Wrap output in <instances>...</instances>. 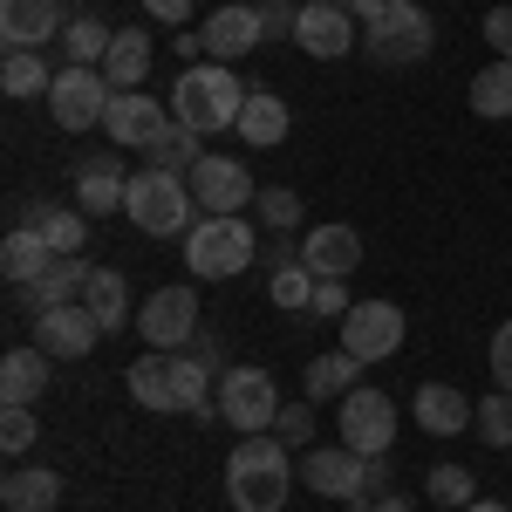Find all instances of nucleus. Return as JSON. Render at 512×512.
Returning a JSON list of instances; mask_svg holds the SVG:
<instances>
[{
	"mask_svg": "<svg viewBox=\"0 0 512 512\" xmlns=\"http://www.w3.org/2000/svg\"><path fill=\"white\" fill-rule=\"evenodd\" d=\"M424 492H431L437 506H472L478 492H472V472L465 465H437L431 478H424Z\"/></svg>",
	"mask_w": 512,
	"mask_h": 512,
	"instance_id": "e433bc0d",
	"label": "nucleus"
},
{
	"mask_svg": "<svg viewBox=\"0 0 512 512\" xmlns=\"http://www.w3.org/2000/svg\"><path fill=\"white\" fill-rule=\"evenodd\" d=\"M458 512H512V506H499V499H472V506H458Z\"/></svg>",
	"mask_w": 512,
	"mask_h": 512,
	"instance_id": "8fccbe9b",
	"label": "nucleus"
},
{
	"mask_svg": "<svg viewBox=\"0 0 512 512\" xmlns=\"http://www.w3.org/2000/svg\"><path fill=\"white\" fill-rule=\"evenodd\" d=\"M417 424H424L431 437L472 431V396L451 390V383H424V390H417Z\"/></svg>",
	"mask_w": 512,
	"mask_h": 512,
	"instance_id": "412c9836",
	"label": "nucleus"
},
{
	"mask_svg": "<svg viewBox=\"0 0 512 512\" xmlns=\"http://www.w3.org/2000/svg\"><path fill=\"white\" fill-rule=\"evenodd\" d=\"M349 308H355V301H349V280H315V308H308L315 321H342Z\"/></svg>",
	"mask_w": 512,
	"mask_h": 512,
	"instance_id": "a19ab883",
	"label": "nucleus"
},
{
	"mask_svg": "<svg viewBox=\"0 0 512 512\" xmlns=\"http://www.w3.org/2000/svg\"><path fill=\"white\" fill-rule=\"evenodd\" d=\"M55 499H62V478L48 465H14L0 478V506L7 512H55Z\"/></svg>",
	"mask_w": 512,
	"mask_h": 512,
	"instance_id": "4be33fe9",
	"label": "nucleus"
},
{
	"mask_svg": "<svg viewBox=\"0 0 512 512\" xmlns=\"http://www.w3.org/2000/svg\"><path fill=\"white\" fill-rule=\"evenodd\" d=\"M294 478L301 472H294V458H287V444L274 431L239 437L233 458H226V499H233V512H280Z\"/></svg>",
	"mask_w": 512,
	"mask_h": 512,
	"instance_id": "f257e3e1",
	"label": "nucleus"
},
{
	"mask_svg": "<svg viewBox=\"0 0 512 512\" xmlns=\"http://www.w3.org/2000/svg\"><path fill=\"white\" fill-rule=\"evenodd\" d=\"M123 192H130V178H123V164L117 158H89L76 171V205L82 212H123Z\"/></svg>",
	"mask_w": 512,
	"mask_h": 512,
	"instance_id": "5701e85b",
	"label": "nucleus"
},
{
	"mask_svg": "<svg viewBox=\"0 0 512 512\" xmlns=\"http://www.w3.org/2000/svg\"><path fill=\"white\" fill-rule=\"evenodd\" d=\"M48 390V349H7L0 355V403H35Z\"/></svg>",
	"mask_w": 512,
	"mask_h": 512,
	"instance_id": "393cba45",
	"label": "nucleus"
},
{
	"mask_svg": "<svg viewBox=\"0 0 512 512\" xmlns=\"http://www.w3.org/2000/svg\"><path fill=\"white\" fill-rule=\"evenodd\" d=\"M185 185H192V198L205 212H246V205H253V171L239 158H212V151H205Z\"/></svg>",
	"mask_w": 512,
	"mask_h": 512,
	"instance_id": "4468645a",
	"label": "nucleus"
},
{
	"mask_svg": "<svg viewBox=\"0 0 512 512\" xmlns=\"http://www.w3.org/2000/svg\"><path fill=\"white\" fill-rule=\"evenodd\" d=\"M110 96H117V82L103 76V69H55L48 117L62 123V130H89V123L110 117Z\"/></svg>",
	"mask_w": 512,
	"mask_h": 512,
	"instance_id": "6e6552de",
	"label": "nucleus"
},
{
	"mask_svg": "<svg viewBox=\"0 0 512 512\" xmlns=\"http://www.w3.org/2000/svg\"><path fill=\"white\" fill-rule=\"evenodd\" d=\"M137 335H144L158 355L185 349V342L198 335V294L192 287H158V294L137 308Z\"/></svg>",
	"mask_w": 512,
	"mask_h": 512,
	"instance_id": "9d476101",
	"label": "nucleus"
},
{
	"mask_svg": "<svg viewBox=\"0 0 512 512\" xmlns=\"http://www.w3.org/2000/svg\"><path fill=\"white\" fill-rule=\"evenodd\" d=\"M294 260H301V239H274L267 246V267H294Z\"/></svg>",
	"mask_w": 512,
	"mask_h": 512,
	"instance_id": "de8ad7c7",
	"label": "nucleus"
},
{
	"mask_svg": "<svg viewBox=\"0 0 512 512\" xmlns=\"http://www.w3.org/2000/svg\"><path fill=\"white\" fill-rule=\"evenodd\" d=\"M260 41H267L260 7H219V14L205 21V55H212V62H239V55H253Z\"/></svg>",
	"mask_w": 512,
	"mask_h": 512,
	"instance_id": "a211bd4d",
	"label": "nucleus"
},
{
	"mask_svg": "<svg viewBox=\"0 0 512 512\" xmlns=\"http://www.w3.org/2000/svg\"><path fill=\"white\" fill-rule=\"evenodd\" d=\"M103 76L117 89H144V76H151V35L144 28H117L110 55H103Z\"/></svg>",
	"mask_w": 512,
	"mask_h": 512,
	"instance_id": "bb28decb",
	"label": "nucleus"
},
{
	"mask_svg": "<svg viewBox=\"0 0 512 512\" xmlns=\"http://www.w3.org/2000/svg\"><path fill=\"white\" fill-rule=\"evenodd\" d=\"M355 369H362V362H355L349 349L315 355V362H308V403H321V396H349L355 390Z\"/></svg>",
	"mask_w": 512,
	"mask_h": 512,
	"instance_id": "473e14b6",
	"label": "nucleus"
},
{
	"mask_svg": "<svg viewBox=\"0 0 512 512\" xmlns=\"http://www.w3.org/2000/svg\"><path fill=\"white\" fill-rule=\"evenodd\" d=\"M342 7H349V14L362 21V28H376V21L390 14V0H342Z\"/></svg>",
	"mask_w": 512,
	"mask_h": 512,
	"instance_id": "49530a36",
	"label": "nucleus"
},
{
	"mask_svg": "<svg viewBox=\"0 0 512 512\" xmlns=\"http://www.w3.org/2000/svg\"><path fill=\"white\" fill-rule=\"evenodd\" d=\"M287 103H280L274 89H246V110H239V137L253 144V151H274L280 137H287Z\"/></svg>",
	"mask_w": 512,
	"mask_h": 512,
	"instance_id": "b1692460",
	"label": "nucleus"
},
{
	"mask_svg": "<svg viewBox=\"0 0 512 512\" xmlns=\"http://www.w3.org/2000/svg\"><path fill=\"white\" fill-rule=\"evenodd\" d=\"M253 205H260V226H274V233H294L301 226V198L287 192V185H267Z\"/></svg>",
	"mask_w": 512,
	"mask_h": 512,
	"instance_id": "4c0bfd02",
	"label": "nucleus"
},
{
	"mask_svg": "<svg viewBox=\"0 0 512 512\" xmlns=\"http://www.w3.org/2000/svg\"><path fill=\"white\" fill-rule=\"evenodd\" d=\"M472 431L485 437L492 451H506V444H512V390H492V396H485V403H478Z\"/></svg>",
	"mask_w": 512,
	"mask_h": 512,
	"instance_id": "c9c22d12",
	"label": "nucleus"
},
{
	"mask_svg": "<svg viewBox=\"0 0 512 512\" xmlns=\"http://www.w3.org/2000/svg\"><path fill=\"white\" fill-rule=\"evenodd\" d=\"M342 444L362 451V458H390V444H396V403L390 396L355 383V390L342 396Z\"/></svg>",
	"mask_w": 512,
	"mask_h": 512,
	"instance_id": "1a4fd4ad",
	"label": "nucleus"
},
{
	"mask_svg": "<svg viewBox=\"0 0 512 512\" xmlns=\"http://www.w3.org/2000/svg\"><path fill=\"white\" fill-rule=\"evenodd\" d=\"M123 212H130V226H137V233H151V239H185L198 226L192 185H185L178 171H158V164H144V171L130 178Z\"/></svg>",
	"mask_w": 512,
	"mask_h": 512,
	"instance_id": "7ed1b4c3",
	"label": "nucleus"
},
{
	"mask_svg": "<svg viewBox=\"0 0 512 512\" xmlns=\"http://www.w3.org/2000/svg\"><path fill=\"white\" fill-rule=\"evenodd\" d=\"M492 383H499V390H512V321L492 335Z\"/></svg>",
	"mask_w": 512,
	"mask_h": 512,
	"instance_id": "37998d69",
	"label": "nucleus"
},
{
	"mask_svg": "<svg viewBox=\"0 0 512 512\" xmlns=\"http://www.w3.org/2000/svg\"><path fill=\"white\" fill-rule=\"evenodd\" d=\"M198 158H205V137H198V130H185V123H171L158 144H151V164H158V171H178V178H192Z\"/></svg>",
	"mask_w": 512,
	"mask_h": 512,
	"instance_id": "72a5a7b5",
	"label": "nucleus"
},
{
	"mask_svg": "<svg viewBox=\"0 0 512 512\" xmlns=\"http://www.w3.org/2000/svg\"><path fill=\"white\" fill-rule=\"evenodd\" d=\"M0 444H7V458H21V451L35 444V403H7V417H0Z\"/></svg>",
	"mask_w": 512,
	"mask_h": 512,
	"instance_id": "58836bf2",
	"label": "nucleus"
},
{
	"mask_svg": "<svg viewBox=\"0 0 512 512\" xmlns=\"http://www.w3.org/2000/svg\"><path fill=\"white\" fill-rule=\"evenodd\" d=\"M239 110H246V82L233 76V62H192L178 89H171V117L212 137V130H239Z\"/></svg>",
	"mask_w": 512,
	"mask_h": 512,
	"instance_id": "f03ea898",
	"label": "nucleus"
},
{
	"mask_svg": "<svg viewBox=\"0 0 512 512\" xmlns=\"http://www.w3.org/2000/svg\"><path fill=\"white\" fill-rule=\"evenodd\" d=\"M82 308L103 321V335H117L123 321H137V315H130V287H123L117 267H96V274H89V287H82Z\"/></svg>",
	"mask_w": 512,
	"mask_h": 512,
	"instance_id": "cd10ccee",
	"label": "nucleus"
},
{
	"mask_svg": "<svg viewBox=\"0 0 512 512\" xmlns=\"http://www.w3.org/2000/svg\"><path fill=\"white\" fill-rule=\"evenodd\" d=\"M431 41H437V28H431V14L417 7V0H390V14L369 28V62H383V69H403V62H424L431 55Z\"/></svg>",
	"mask_w": 512,
	"mask_h": 512,
	"instance_id": "0eeeda50",
	"label": "nucleus"
},
{
	"mask_svg": "<svg viewBox=\"0 0 512 512\" xmlns=\"http://www.w3.org/2000/svg\"><path fill=\"white\" fill-rule=\"evenodd\" d=\"M342 349L355 362H383V355L403 349V308L396 301H355L342 315Z\"/></svg>",
	"mask_w": 512,
	"mask_h": 512,
	"instance_id": "9b49d317",
	"label": "nucleus"
},
{
	"mask_svg": "<svg viewBox=\"0 0 512 512\" xmlns=\"http://www.w3.org/2000/svg\"><path fill=\"white\" fill-rule=\"evenodd\" d=\"M362 512H410V499H403V492H383L376 506H362Z\"/></svg>",
	"mask_w": 512,
	"mask_h": 512,
	"instance_id": "09e8293b",
	"label": "nucleus"
},
{
	"mask_svg": "<svg viewBox=\"0 0 512 512\" xmlns=\"http://www.w3.org/2000/svg\"><path fill=\"white\" fill-rule=\"evenodd\" d=\"M267 294H274V308H287V315H308L315 308V274L294 260V267H274L267 274Z\"/></svg>",
	"mask_w": 512,
	"mask_h": 512,
	"instance_id": "f704fd0d",
	"label": "nucleus"
},
{
	"mask_svg": "<svg viewBox=\"0 0 512 512\" xmlns=\"http://www.w3.org/2000/svg\"><path fill=\"white\" fill-rule=\"evenodd\" d=\"M144 7H151V21H171V28L192 21V0H144Z\"/></svg>",
	"mask_w": 512,
	"mask_h": 512,
	"instance_id": "a18cd8bd",
	"label": "nucleus"
},
{
	"mask_svg": "<svg viewBox=\"0 0 512 512\" xmlns=\"http://www.w3.org/2000/svg\"><path fill=\"white\" fill-rule=\"evenodd\" d=\"M89 274H96V267H82V253H55V260H48V274L35 280V287H21V294H28V308H69V301H82V287H89Z\"/></svg>",
	"mask_w": 512,
	"mask_h": 512,
	"instance_id": "aec40b11",
	"label": "nucleus"
},
{
	"mask_svg": "<svg viewBox=\"0 0 512 512\" xmlns=\"http://www.w3.org/2000/svg\"><path fill=\"white\" fill-rule=\"evenodd\" d=\"M35 335H41L35 349H48L55 362H82V355L103 342V321L89 315L82 301H69V308H41V315H35Z\"/></svg>",
	"mask_w": 512,
	"mask_h": 512,
	"instance_id": "2eb2a0df",
	"label": "nucleus"
},
{
	"mask_svg": "<svg viewBox=\"0 0 512 512\" xmlns=\"http://www.w3.org/2000/svg\"><path fill=\"white\" fill-rule=\"evenodd\" d=\"M171 123H178V117H164L158 96H144V89H117V96H110L103 130H110V144H117V151H151Z\"/></svg>",
	"mask_w": 512,
	"mask_h": 512,
	"instance_id": "f8f14e48",
	"label": "nucleus"
},
{
	"mask_svg": "<svg viewBox=\"0 0 512 512\" xmlns=\"http://www.w3.org/2000/svg\"><path fill=\"white\" fill-rule=\"evenodd\" d=\"M274 437L280 444H308V437H315V403H280Z\"/></svg>",
	"mask_w": 512,
	"mask_h": 512,
	"instance_id": "ea45409f",
	"label": "nucleus"
},
{
	"mask_svg": "<svg viewBox=\"0 0 512 512\" xmlns=\"http://www.w3.org/2000/svg\"><path fill=\"white\" fill-rule=\"evenodd\" d=\"M14 226H28V233L48 239V253H82V239H89V212H76V205H48V198H35V205H21V219Z\"/></svg>",
	"mask_w": 512,
	"mask_h": 512,
	"instance_id": "6ab92c4d",
	"label": "nucleus"
},
{
	"mask_svg": "<svg viewBox=\"0 0 512 512\" xmlns=\"http://www.w3.org/2000/svg\"><path fill=\"white\" fill-rule=\"evenodd\" d=\"M253 253H260V239L253 226L239 219V212H205L192 233H185V267L198 280H233L253 267Z\"/></svg>",
	"mask_w": 512,
	"mask_h": 512,
	"instance_id": "20e7f679",
	"label": "nucleus"
},
{
	"mask_svg": "<svg viewBox=\"0 0 512 512\" xmlns=\"http://www.w3.org/2000/svg\"><path fill=\"white\" fill-rule=\"evenodd\" d=\"M62 28H69L62 0H0V41L7 48H48V41H62Z\"/></svg>",
	"mask_w": 512,
	"mask_h": 512,
	"instance_id": "dca6fc26",
	"label": "nucleus"
},
{
	"mask_svg": "<svg viewBox=\"0 0 512 512\" xmlns=\"http://www.w3.org/2000/svg\"><path fill=\"white\" fill-rule=\"evenodd\" d=\"M48 260H55V253H48V239L28 233V226H14V233L0 239V274L14 280V287H35V280L48 274Z\"/></svg>",
	"mask_w": 512,
	"mask_h": 512,
	"instance_id": "a878e982",
	"label": "nucleus"
},
{
	"mask_svg": "<svg viewBox=\"0 0 512 512\" xmlns=\"http://www.w3.org/2000/svg\"><path fill=\"white\" fill-rule=\"evenodd\" d=\"M123 383H130V396H137L144 410H178V390H171V355H137Z\"/></svg>",
	"mask_w": 512,
	"mask_h": 512,
	"instance_id": "c756f323",
	"label": "nucleus"
},
{
	"mask_svg": "<svg viewBox=\"0 0 512 512\" xmlns=\"http://www.w3.org/2000/svg\"><path fill=\"white\" fill-rule=\"evenodd\" d=\"M485 41L512 62V7H492V14H485Z\"/></svg>",
	"mask_w": 512,
	"mask_h": 512,
	"instance_id": "c03bdc74",
	"label": "nucleus"
},
{
	"mask_svg": "<svg viewBox=\"0 0 512 512\" xmlns=\"http://www.w3.org/2000/svg\"><path fill=\"white\" fill-rule=\"evenodd\" d=\"M301 478L315 485L321 499H355V506H369V499H383L390 465H383V458H362V451H349V444H335V451H308Z\"/></svg>",
	"mask_w": 512,
	"mask_h": 512,
	"instance_id": "39448f33",
	"label": "nucleus"
},
{
	"mask_svg": "<svg viewBox=\"0 0 512 512\" xmlns=\"http://www.w3.org/2000/svg\"><path fill=\"white\" fill-rule=\"evenodd\" d=\"M0 89H7V96H48V89H55L48 48H7V62H0Z\"/></svg>",
	"mask_w": 512,
	"mask_h": 512,
	"instance_id": "c85d7f7f",
	"label": "nucleus"
},
{
	"mask_svg": "<svg viewBox=\"0 0 512 512\" xmlns=\"http://www.w3.org/2000/svg\"><path fill=\"white\" fill-rule=\"evenodd\" d=\"M110 41H117V28H103L96 14H76V21L62 28V55H69V69H103Z\"/></svg>",
	"mask_w": 512,
	"mask_h": 512,
	"instance_id": "7c9ffc66",
	"label": "nucleus"
},
{
	"mask_svg": "<svg viewBox=\"0 0 512 512\" xmlns=\"http://www.w3.org/2000/svg\"><path fill=\"white\" fill-rule=\"evenodd\" d=\"M294 21H301V7H287V0H260V28H267V41H294Z\"/></svg>",
	"mask_w": 512,
	"mask_h": 512,
	"instance_id": "79ce46f5",
	"label": "nucleus"
},
{
	"mask_svg": "<svg viewBox=\"0 0 512 512\" xmlns=\"http://www.w3.org/2000/svg\"><path fill=\"white\" fill-rule=\"evenodd\" d=\"M294 48H308L315 62H342L355 48V14L342 0H308L301 21H294Z\"/></svg>",
	"mask_w": 512,
	"mask_h": 512,
	"instance_id": "ddd939ff",
	"label": "nucleus"
},
{
	"mask_svg": "<svg viewBox=\"0 0 512 512\" xmlns=\"http://www.w3.org/2000/svg\"><path fill=\"white\" fill-rule=\"evenodd\" d=\"M472 110L478 117H512V62L506 55H499V62H485V69H478L472 76Z\"/></svg>",
	"mask_w": 512,
	"mask_h": 512,
	"instance_id": "2f4dec72",
	"label": "nucleus"
},
{
	"mask_svg": "<svg viewBox=\"0 0 512 512\" xmlns=\"http://www.w3.org/2000/svg\"><path fill=\"white\" fill-rule=\"evenodd\" d=\"M301 267L315 280H349L362 267V233L355 226H315L301 239Z\"/></svg>",
	"mask_w": 512,
	"mask_h": 512,
	"instance_id": "f3484780",
	"label": "nucleus"
},
{
	"mask_svg": "<svg viewBox=\"0 0 512 512\" xmlns=\"http://www.w3.org/2000/svg\"><path fill=\"white\" fill-rule=\"evenodd\" d=\"M219 424H233L239 437H260L280 424V390L267 369H226L219 383Z\"/></svg>",
	"mask_w": 512,
	"mask_h": 512,
	"instance_id": "423d86ee",
	"label": "nucleus"
}]
</instances>
